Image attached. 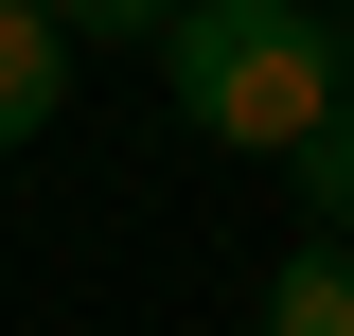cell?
Listing matches in <instances>:
<instances>
[{
	"label": "cell",
	"instance_id": "cell-4",
	"mask_svg": "<svg viewBox=\"0 0 354 336\" xmlns=\"http://www.w3.org/2000/svg\"><path fill=\"white\" fill-rule=\"evenodd\" d=\"M301 212H319V248H354V106L301 142Z\"/></svg>",
	"mask_w": 354,
	"mask_h": 336
},
{
	"label": "cell",
	"instance_id": "cell-5",
	"mask_svg": "<svg viewBox=\"0 0 354 336\" xmlns=\"http://www.w3.org/2000/svg\"><path fill=\"white\" fill-rule=\"evenodd\" d=\"M36 18H53V36H160L177 0H36Z\"/></svg>",
	"mask_w": 354,
	"mask_h": 336
},
{
	"label": "cell",
	"instance_id": "cell-1",
	"mask_svg": "<svg viewBox=\"0 0 354 336\" xmlns=\"http://www.w3.org/2000/svg\"><path fill=\"white\" fill-rule=\"evenodd\" d=\"M160 71H177V124L195 142H248V160H301V142L354 106L337 18H301V0H177L160 18Z\"/></svg>",
	"mask_w": 354,
	"mask_h": 336
},
{
	"label": "cell",
	"instance_id": "cell-6",
	"mask_svg": "<svg viewBox=\"0 0 354 336\" xmlns=\"http://www.w3.org/2000/svg\"><path fill=\"white\" fill-rule=\"evenodd\" d=\"M337 71H354V36H337Z\"/></svg>",
	"mask_w": 354,
	"mask_h": 336
},
{
	"label": "cell",
	"instance_id": "cell-3",
	"mask_svg": "<svg viewBox=\"0 0 354 336\" xmlns=\"http://www.w3.org/2000/svg\"><path fill=\"white\" fill-rule=\"evenodd\" d=\"M266 336H354V248H301L266 283Z\"/></svg>",
	"mask_w": 354,
	"mask_h": 336
},
{
	"label": "cell",
	"instance_id": "cell-2",
	"mask_svg": "<svg viewBox=\"0 0 354 336\" xmlns=\"http://www.w3.org/2000/svg\"><path fill=\"white\" fill-rule=\"evenodd\" d=\"M53 106H71V36H53L36 0H0V142H36Z\"/></svg>",
	"mask_w": 354,
	"mask_h": 336
}]
</instances>
